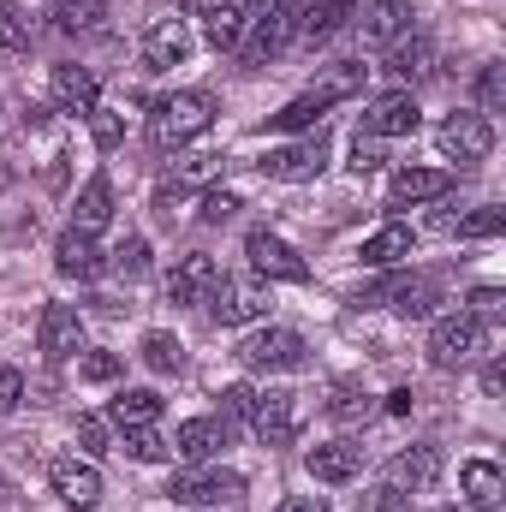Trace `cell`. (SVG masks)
<instances>
[{
    "label": "cell",
    "mask_w": 506,
    "mask_h": 512,
    "mask_svg": "<svg viewBox=\"0 0 506 512\" xmlns=\"http://www.w3.org/2000/svg\"><path fill=\"white\" fill-rule=\"evenodd\" d=\"M215 126V102L203 96V90H173V96H161L155 108H149V120H143V137H149V149H185L191 137H203V131Z\"/></svg>",
    "instance_id": "cell-1"
},
{
    "label": "cell",
    "mask_w": 506,
    "mask_h": 512,
    "mask_svg": "<svg viewBox=\"0 0 506 512\" xmlns=\"http://www.w3.org/2000/svg\"><path fill=\"white\" fill-rule=\"evenodd\" d=\"M298 36V0H262V12L245 18V36H239V60L245 66H268L286 54V42Z\"/></svg>",
    "instance_id": "cell-2"
},
{
    "label": "cell",
    "mask_w": 506,
    "mask_h": 512,
    "mask_svg": "<svg viewBox=\"0 0 506 512\" xmlns=\"http://www.w3.org/2000/svg\"><path fill=\"white\" fill-rule=\"evenodd\" d=\"M477 352H483V322L471 310H453L429 328V364L435 370H465V364H477Z\"/></svg>",
    "instance_id": "cell-3"
},
{
    "label": "cell",
    "mask_w": 506,
    "mask_h": 512,
    "mask_svg": "<svg viewBox=\"0 0 506 512\" xmlns=\"http://www.w3.org/2000/svg\"><path fill=\"white\" fill-rule=\"evenodd\" d=\"M203 304H209V316L221 328H245V322H262L268 316V286L239 280V274H215V286H209Z\"/></svg>",
    "instance_id": "cell-4"
},
{
    "label": "cell",
    "mask_w": 506,
    "mask_h": 512,
    "mask_svg": "<svg viewBox=\"0 0 506 512\" xmlns=\"http://www.w3.org/2000/svg\"><path fill=\"white\" fill-rule=\"evenodd\" d=\"M322 167H328V137L322 131L262 155V179H280V185H310V179H322Z\"/></svg>",
    "instance_id": "cell-5"
},
{
    "label": "cell",
    "mask_w": 506,
    "mask_h": 512,
    "mask_svg": "<svg viewBox=\"0 0 506 512\" xmlns=\"http://www.w3.org/2000/svg\"><path fill=\"white\" fill-rule=\"evenodd\" d=\"M239 364L256 376H286V370H304V340L292 328H256L251 340L239 346Z\"/></svg>",
    "instance_id": "cell-6"
},
{
    "label": "cell",
    "mask_w": 506,
    "mask_h": 512,
    "mask_svg": "<svg viewBox=\"0 0 506 512\" xmlns=\"http://www.w3.org/2000/svg\"><path fill=\"white\" fill-rule=\"evenodd\" d=\"M167 495L185 501V507H221V501H239L245 495V477L239 471H221V465H197V471H179L167 483Z\"/></svg>",
    "instance_id": "cell-7"
},
{
    "label": "cell",
    "mask_w": 506,
    "mask_h": 512,
    "mask_svg": "<svg viewBox=\"0 0 506 512\" xmlns=\"http://www.w3.org/2000/svg\"><path fill=\"white\" fill-rule=\"evenodd\" d=\"M251 435L262 441V447H292V441H298V399H292V393H280V387L256 393Z\"/></svg>",
    "instance_id": "cell-8"
},
{
    "label": "cell",
    "mask_w": 506,
    "mask_h": 512,
    "mask_svg": "<svg viewBox=\"0 0 506 512\" xmlns=\"http://www.w3.org/2000/svg\"><path fill=\"white\" fill-rule=\"evenodd\" d=\"M370 298H381L387 310H399L405 322H423L441 304V274H393L387 286H376Z\"/></svg>",
    "instance_id": "cell-9"
},
{
    "label": "cell",
    "mask_w": 506,
    "mask_h": 512,
    "mask_svg": "<svg viewBox=\"0 0 506 512\" xmlns=\"http://www.w3.org/2000/svg\"><path fill=\"white\" fill-rule=\"evenodd\" d=\"M245 256H251L256 274H268V280H310V262L292 251L280 233H268V227H251L245 233Z\"/></svg>",
    "instance_id": "cell-10"
},
{
    "label": "cell",
    "mask_w": 506,
    "mask_h": 512,
    "mask_svg": "<svg viewBox=\"0 0 506 512\" xmlns=\"http://www.w3.org/2000/svg\"><path fill=\"white\" fill-rule=\"evenodd\" d=\"M435 143H441L447 161H483V155L495 149V120H483V114H453V120H441Z\"/></svg>",
    "instance_id": "cell-11"
},
{
    "label": "cell",
    "mask_w": 506,
    "mask_h": 512,
    "mask_svg": "<svg viewBox=\"0 0 506 512\" xmlns=\"http://www.w3.org/2000/svg\"><path fill=\"white\" fill-rule=\"evenodd\" d=\"M358 24V0H310L298 6V36L304 48H328L334 36H346Z\"/></svg>",
    "instance_id": "cell-12"
},
{
    "label": "cell",
    "mask_w": 506,
    "mask_h": 512,
    "mask_svg": "<svg viewBox=\"0 0 506 512\" xmlns=\"http://www.w3.org/2000/svg\"><path fill=\"white\" fill-rule=\"evenodd\" d=\"M453 191V173L441 167H399L387 179V209H417V203H441Z\"/></svg>",
    "instance_id": "cell-13"
},
{
    "label": "cell",
    "mask_w": 506,
    "mask_h": 512,
    "mask_svg": "<svg viewBox=\"0 0 506 512\" xmlns=\"http://www.w3.org/2000/svg\"><path fill=\"white\" fill-rule=\"evenodd\" d=\"M417 126H423V114H417L411 90H387L364 108V137H411Z\"/></svg>",
    "instance_id": "cell-14"
},
{
    "label": "cell",
    "mask_w": 506,
    "mask_h": 512,
    "mask_svg": "<svg viewBox=\"0 0 506 512\" xmlns=\"http://www.w3.org/2000/svg\"><path fill=\"white\" fill-rule=\"evenodd\" d=\"M36 346L60 364V358H78L84 352V316L72 304H48L42 322H36Z\"/></svg>",
    "instance_id": "cell-15"
},
{
    "label": "cell",
    "mask_w": 506,
    "mask_h": 512,
    "mask_svg": "<svg viewBox=\"0 0 506 512\" xmlns=\"http://www.w3.org/2000/svg\"><path fill=\"white\" fill-rule=\"evenodd\" d=\"M48 483H54V495H60L66 507H96V501H102V471H96V459H54V465H48Z\"/></svg>",
    "instance_id": "cell-16"
},
{
    "label": "cell",
    "mask_w": 506,
    "mask_h": 512,
    "mask_svg": "<svg viewBox=\"0 0 506 512\" xmlns=\"http://www.w3.org/2000/svg\"><path fill=\"white\" fill-rule=\"evenodd\" d=\"M221 447H227V417H185L179 435H173V453L191 459V465L221 459Z\"/></svg>",
    "instance_id": "cell-17"
},
{
    "label": "cell",
    "mask_w": 506,
    "mask_h": 512,
    "mask_svg": "<svg viewBox=\"0 0 506 512\" xmlns=\"http://www.w3.org/2000/svg\"><path fill=\"white\" fill-rule=\"evenodd\" d=\"M185 54H191V30H185V18H155V24L143 30V60H149L155 72L185 66Z\"/></svg>",
    "instance_id": "cell-18"
},
{
    "label": "cell",
    "mask_w": 506,
    "mask_h": 512,
    "mask_svg": "<svg viewBox=\"0 0 506 512\" xmlns=\"http://www.w3.org/2000/svg\"><path fill=\"white\" fill-rule=\"evenodd\" d=\"M387 72H393L399 84L429 78V72H435V36H429V30H405V36L387 48Z\"/></svg>",
    "instance_id": "cell-19"
},
{
    "label": "cell",
    "mask_w": 506,
    "mask_h": 512,
    "mask_svg": "<svg viewBox=\"0 0 506 512\" xmlns=\"http://www.w3.org/2000/svg\"><path fill=\"white\" fill-rule=\"evenodd\" d=\"M304 471H310L316 483H352V477L364 471V447H352V441H322V447L304 453Z\"/></svg>",
    "instance_id": "cell-20"
},
{
    "label": "cell",
    "mask_w": 506,
    "mask_h": 512,
    "mask_svg": "<svg viewBox=\"0 0 506 512\" xmlns=\"http://www.w3.org/2000/svg\"><path fill=\"white\" fill-rule=\"evenodd\" d=\"M387 477H393V489H405V495L435 489V483H441V447H405V453H393Z\"/></svg>",
    "instance_id": "cell-21"
},
{
    "label": "cell",
    "mask_w": 506,
    "mask_h": 512,
    "mask_svg": "<svg viewBox=\"0 0 506 512\" xmlns=\"http://www.w3.org/2000/svg\"><path fill=\"white\" fill-rule=\"evenodd\" d=\"M215 256L209 251H191V256H179V268L167 274V298L173 304H203L209 298V286H215Z\"/></svg>",
    "instance_id": "cell-22"
},
{
    "label": "cell",
    "mask_w": 506,
    "mask_h": 512,
    "mask_svg": "<svg viewBox=\"0 0 506 512\" xmlns=\"http://www.w3.org/2000/svg\"><path fill=\"white\" fill-rule=\"evenodd\" d=\"M54 268H60L66 280H96V274H102L96 233H78V227H66V233L54 239Z\"/></svg>",
    "instance_id": "cell-23"
},
{
    "label": "cell",
    "mask_w": 506,
    "mask_h": 512,
    "mask_svg": "<svg viewBox=\"0 0 506 512\" xmlns=\"http://www.w3.org/2000/svg\"><path fill=\"white\" fill-rule=\"evenodd\" d=\"M54 102H60L66 114H90V108H102V84H96V72H84V66H54Z\"/></svg>",
    "instance_id": "cell-24"
},
{
    "label": "cell",
    "mask_w": 506,
    "mask_h": 512,
    "mask_svg": "<svg viewBox=\"0 0 506 512\" xmlns=\"http://www.w3.org/2000/svg\"><path fill=\"white\" fill-rule=\"evenodd\" d=\"M221 167H227V155H215V149H197V155H185V161L173 167V179L155 191V203H173V197H185L191 185H209V179H221Z\"/></svg>",
    "instance_id": "cell-25"
},
{
    "label": "cell",
    "mask_w": 506,
    "mask_h": 512,
    "mask_svg": "<svg viewBox=\"0 0 506 512\" xmlns=\"http://www.w3.org/2000/svg\"><path fill=\"white\" fill-rule=\"evenodd\" d=\"M108 221H114V179L96 173V179L78 191V203H72V227H78V233H102Z\"/></svg>",
    "instance_id": "cell-26"
},
{
    "label": "cell",
    "mask_w": 506,
    "mask_h": 512,
    "mask_svg": "<svg viewBox=\"0 0 506 512\" xmlns=\"http://www.w3.org/2000/svg\"><path fill=\"white\" fill-rule=\"evenodd\" d=\"M358 30H364V48H393V42L411 30L405 0H370V12L358 18Z\"/></svg>",
    "instance_id": "cell-27"
},
{
    "label": "cell",
    "mask_w": 506,
    "mask_h": 512,
    "mask_svg": "<svg viewBox=\"0 0 506 512\" xmlns=\"http://www.w3.org/2000/svg\"><path fill=\"white\" fill-rule=\"evenodd\" d=\"M459 489H465L471 512H489V507H501L506 477H501V465H489V459H465V471H459Z\"/></svg>",
    "instance_id": "cell-28"
},
{
    "label": "cell",
    "mask_w": 506,
    "mask_h": 512,
    "mask_svg": "<svg viewBox=\"0 0 506 512\" xmlns=\"http://www.w3.org/2000/svg\"><path fill=\"white\" fill-rule=\"evenodd\" d=\"M411 245H417V233H411V227H405V221H387V227H376V233H370V239H364V262H370V268H393V262H405V256H411Z\"/></svg>",
    "instance_id": "cell-29"
},
{
    "label": "cell",
    "mask_w": 506,
    "mask_h": 512,
    "mask_svg": "<svg viewBox=\"0 0 506 512\" xmlns=\"http://www.w3.org/2000/svg\"><path fill=\"white\" fill-rule=\"evenodd\" d=\"M203 36H209L215 54H233L239 36H245V6H239V0H215V6L203 12Z\"/></svg>",
    "instance_id": "cell-30"
},
{
    "label": "cell",
    "mask_w": 506,
    "mask_h": 512,
    "mask_svg": "<svg viewBox=\"0 0 506 512\" xmlns=\"http://www.w3.org/2000/svg\"><path fill=\"white\" fill-rule=\"evenodd\" d=\"M108 417L120 429H149V423H161V393L155 387H126L120 399H108Z\"/></svg>",
    "instance_id": "cell-31"
},
{
    "label": "cell",
    "mask_w": 506,
    "mask_h": 512,
    "mask_svg": "<svg viewBox=\"0 0 506 512\" xmlns=\"http://www.w3.org/2000/svg\"><path fill=\"white\" fill-rule=\"evenodd\" d=\"M102 18H108L102 0H54V24H60L66 36H96Z\"/></svg>",
    "instance_id": "cell-32"
},
{
    "label": "cell",
    "mask_w": 506,
    "mask_h": 512,
    "mask_svg": "<svg viewBox=\"0 0 506 512\" xmlns=\"http://www.w3.org/2000/svg\"><path fill=\"white\" fill-rule=\"evenodd\" d=\"M137 358H143L155 376H179V370H185V346H179L173 334H161V328L143 334V352H137Z\"/></svg>",
    "instance_id": "cell-33"
},
{
    "label": "cell",
    "mask_w": 506,
    "mask_h": 512,
    "mask_svg": "<svg viewBox=\"0 0 506 512\" xmlns=\"http://www.w3.org/2000/svg\"><path fill=\"white\" fill-rule=\"evenodd\" d=\"M322 114H328V102H322L316 90H304V96H292L280 114H268V126H274V131H310Z\"/></svg>",
    "instance_id": "cell-34"
},
{
    "label": "cell",
    "mask_w": 506,
    "mask_h": 512,
    "mask_svg": "<svg viewBox=\"0 0 506 512\" xmlns=\"http://www.w3.org/2000/svg\"><path fill=\"white\" fill-rule=\"evenodd\" d=\"M370 411L376 405H370V393L358 382H334V399H328V417L334 423H370Z\"/></svg>",
    "instance_id": "cell-35"
},
{
    "label": "cell",
    "mask_w": 506,
    "mask_h": 512,
    "mask_svg": "<svg viewBox=\"0 0 506 512\" xmlns=\"http://www.w3.org/2000/svg\"><path fill=\"white\" fill-rule=\"evenodd\" d=\"M501 227H506V209H501V203H483V209H471V215H459V221H453V233H459L465 245H477V239H495Z\"/></svg>",
    "instance_id": "cell-36"
},
{
    "label": "cell",
    "mask_w": 506,
    "mask_h": 512,
    "mask_svg": "<svg viewBox=\"0 0 506 512\" xmlns=\"http://www.w3.org/2000/svg\"><path fill=\"white\" fill-rule=\"evenodd\" d=\"M102 268H114L120 280H143V274H149V245L131 233V239H120V245L108 251V262H102Z\"/></svg>",
    "instance_id": "cell-37"
},
{
    "label": "cell",
    "mask_w": 506,
    "mask_h": 512,
    "mask_svg": "<svg viewBox=\"0 0 506 512\" xmlns=\"http://www.w3.org/2000/svg\"><path fill=\"white\" fill-rule=\"evenodd\" d=\"M477 108H483V120L506 114V66H495V60L477 72Z\"/></svg>",
    "instance_id": "cell-38"
},
{
    "label": "cell",
    "mask_w": 506,
    "mask_h": 512,
    "mask_svg": "<svg viewBox=\"0 0 506 512\" xmlns=\"http://www.w3.org/2000/svg\"><path fill=\"white\" fill-rule=\"evenodd\" d=\"M126 459H137V465H161V459H173V447L155 435V423L149 429H126Z\"/></svg>",
    "instance_id": "cell-39"
},
{
    "label": "cell",
    "mask_w": 506,
    "mask_h": 512,
    "mask_svg": "<svg viewBox=\"0 0 506 512\" xmlns=\"http://www.w3.org/2000/svg\"><path fill=\"white\" fill-rule=\"evenodd\" d=\"M84 120H90V137H96V149H102V155H108V149H120V137H126V120H120L114 108H90Z\"/></svg>",
    "instance_id": "cell-40"
},
{
    "label": "cell",
    "mask_w": 506,
    "mask_h": 512,
    "mask_svg": "<svg viewBox=\"0 0 506 512\" xmlns=\"http://www.w3.org/2000/svg\"><path fill=\"white\" fill-rule=\"evenodd\" d=\"M358 512H411V495L393 489V483H376V489L358 495Z\"/></svg>",
    "instance_id": "cell-41"
},
{
    "label": "cell",
    "mask_w": 506,
    "mask_h": 512,
    "mask_svg": "<svg viewBox=\"0 0 506 512\" xmlns=\"http://www.w3.org/2000/svg\"><path fill=\"white\" fill-rule=\"evenodd\" d=\"M30 42V18L12 6V0H0V48L12 54V48H24Z\"/></svg>",
    "instance_id": "cell-42"
},
{
    "label": "cell",
    "mask_w": 506,
    "mask_h": 512,
    "mask_svg": "<svg viewBox=\"0 0 506 512\" xmlns=\"http://www.w3.org/2000/svg\"><path fill=\"white\" fill-rule=\"evenodd\" d=\"M233 215H239V197H233V191H209L203 209H197V221H209V227H221V221H233Z\"/></svg>",
    "instance_id": "cell-43"
},
{
    "label": "cell",
    "mask_w": 506,
    "mask_h": 512,
    "mask_svg": "<svg viewBox=\"0 0 506 512\" xmlns=\"http://www.w3.org/2000/svg\"><path fill=\"white\" fill-rule=\"evenodd\" d=\"M471 316H477V322H501L506 316L501 286H477V292H471Z\"/></svg>",
    "instance_id": "cell-44"
},
{
    "label": "cell",
    "mask_w": 506,
    "mask_h": 512,
    "mask_svg": "<svg viewBox=\"0 0 506 512\" xmlns=\"http://www.w3.org/2000/svg\"><path fill=\"white\" fill-rule=\"evenodd\" d=\"M251 405H256V387H227L221 393V417L227 423H251Z\"/></svg>",
    "instance_id": "cell-45"
},
{
    "label": "cell",
    "mask_w": 506,
    "mask_h": 512,
    "mask_svg": "<svg viewBox=\"0 0 506 512\" xmlns=\"http://www.w3.org/2000/svg\"><path fill=\"white\" fill-rule=\"evenodd\" d=\"M381 161H387V155H381V137H364V131H358V137H352V173H376Z\"/></svg>",
    "instance_id": "cell-46"
},
{
    "label": "cell",
    "mask_w": 506,
    "mask_h": 512,
    "mask_svg": "<svg viewBox=\"0 0 506 512\" xmlns=\"http://www.w3.org/2000/svg\"><path fill=\"white\" fill-rule=\"evenodd\" d=\"M78 376H84V382H114V376H120V358H114V352H84Z\"/></svg>",
    "instance_id": "cell-47"
},
{
    "label": "cell",
    "mask_w": 506,
    "mask_h": 512,
    "mask_svg": "<svg viewBox=\"0 0 506 512\" xmlns=\"http://www.w3.org/2000/svg\"><path fill=\"white\" fill-rule=\"evenodd\" d=\"M18 405H24V376L12 364H0V417H12Z\"/></svg>",
    "instance_id": "cell-48"
},
{
    "label": "cell",
    "mask_w": 506,
    "mask_h": 512,
    "mask_svg": "<svg viewBox=\"0 0 506 512\" xmlns=\"http://www.w3.org/2000/svg\"><path fill=\"white\" fill-rule=\"evenodd\" d=\"M78 441H84V453H108V423L102 417H78Z\"/></svg>",
    "instance_id": "cell-49"
},
{
    "label": "cell",
    "mask_w": 506,
    "mask_h": 512,
    "mask_svg": "<svg viewBox=\"0 0 506 512\" xmlns=\"http://www.w3.org/2000/svg\"><path fill=\"white\" fill-rule=\"evenodd\" d=\"M501 387H506V364L495 358V364L483 370V393H489V399H501Z\"/></svg>",
    "instance_id": "cell-50"
},
{
    "label": "cell",
    "mask_w": 506,
    "mask_h": 512,
    "mask_svg": "<svg viewBox=\"0 0 506 512\" xmlns=\"http://www.w3.org/2000/svg\"><path fill=\"white\" fill-rule=\"evenodd\" d=\"M274 512H328V507H322L316 495H292V501H280Z\"/></svg>",
    "instance_id": "cell-51"
},
{
    "label": "cell",
    "mask_w": 506,
    "mask_h": 512,
    "mask_svg": "<svg viewBox=\"0 0 506 512\" xmlns=\"http://www.w3.org/2000/svg\"><path fill=\"white\" fill-rule=\"evenodd\" d=\"M387 411H393V417H405V411H411V393H405V387H399V393H387Z\"/></svg>",
    "instance_id": "cell-52"
},
{
    "label": "cell",
    "mask_w": 506,
    "mask_h": 512,
    "mask_svg": "<svg viewBox=\"0 0 506 512\" xmlns=\"http://www.w3.org/2000/svg\"><path fill=\"white\" fill-rule=\"evenodd\" d=\"M6 495H12V483H6V477H0V501H6Z\"/></svg>",
    "instance_id": "cell-53"
},
{
    "label": "cell",
    "mask_w": 506,
    "mask_h": 512,
    "mask_svg": "<svg viewBox=\"0 0 506 512\" xmlns=\"http://www.w3.org/2000/svg\"><path fill=\"white\" fill-rule=\"evenodd\" d=\"M441 512H471V507H441Z\"/></svg>",
    "instance_id": "cell-54"
},
{
    "label": "cell",
    "mask_w": 506,
    "mask_h": 512,
    "mask_svg": "<svg viewBox=\"0 0 506 512\" xmlns=\"http://www.w3.org/2000/svg\"><path fill=\"white\" fill-rule=\"evenodd\" d=\"M256 6H262V0H256Z\"/></svg>",
    "instance_id": "cell-55"
}]
</instances>
